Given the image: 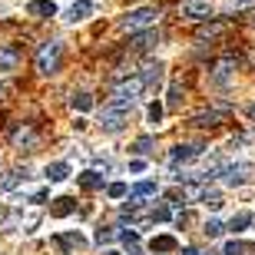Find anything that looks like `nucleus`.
Masks as SVG:
<instances>
[{"mask_svg": "<svg viewBox=\"0 0 255 255\" xmlns=\"http://www.w3.org/2000/svg\"><path fill=\"white\" fill-rule=\"evenodd\" d=\"M142 90H146V80H142V76H129V80H123V83L113 90V100H110V106L126 113V110H129V106L139 100Z\"/></svg>", "mask_w": 255, "mask_h": 255, "instance_id": "1", "label": "nucleus"}, {"mask_svg": "<svg viewBox=\"0 0 255 255\" xmlns=\"http://www.w3.org/2000/svg\"><path fill=\"white\" fill-rule=\"evenodd\" d=\"M156 17H159L156 7H139V10H129V13L120 20V27L129 30V33H139V30H149L152 23H156Z\"/></svg>", "mask_w": 255, "mask_h": 255, "instance_id": "2", "label": "nucleus"}, {"mask_svg": "<svg viewBox=\"0 0 255 255\" xmlns=\"http://www.w3.org/2000/svg\"><path fill=\"white\" fill-rule=\"evenodd\" d=\"M60 60H63V43L60 40H50V43H43L37 53V70L40 73H57L60 70Z\"/></svg>", "mask_w": 255, "mask_h": 255, "instance_id": "3", "label": "nucleus"}, {"mask_svg": "<svg viewBox=\"0 0 255 255\" xmlns=\"http://www.w3.org/2000/svg\"><path fill=\"white\" fill-rule=\"evenodd\" d=\"M249 172H252L249 162H226V166L219 169V179L226 182V186H242V182L249 179Z\"/></svg>", "mask_w": 255, "mask_h": 255, "instance_id": "4", "label": "nucleus"}, {"mask_svg": "<svg viewBox=\"0 0 255 255\" xmlns=\"http://www.w3.org/2000/svg\"><path fill=\"white\" fill-rule=\"evenodd\" d=\"M103 132H120L123 129V110H113V106H106L103 110V120H100Z\"/></svg>", "mask_w": 255, "mask_h": 255, "instance_id": "5", "label": "nucleus"}, {"mask_svg": "<svg viewBox=\"0 0 255 255\" xmlns=\"http://www.w3.org/2000/svg\"><path fill=\"white\" fill-rule=\"evenodd\" d=\"M93 3L96 0H76L73 7L66 10V20H70V23H83V20L93 13Z\"/></svg>", "mask_w": 255, "mask_h": 255, "instance_id": "6", "label": "nucleus"}, {"mask_svg": "<svg viewBox=\"0 0 255 255\" xmlns=\"http://www.w3.org/2000/svg\"><path fill=\"white\" fill-rule=\"evenodd\" d=\"M37 222H40V212H33V209H30L27 216H23V212H13V216L7 219V226H20L23 232H33V226H37Z\"/></svg>", "mask_w": 255, "mask_h": 255, "instance_id": "7", "label": "nucleus"}, {"mask_svg": "<svg viewBox=\"0 0 255 255\" xmlns=\"http://www.w3.org/2000/svg\"><path fill=\"white\" fill-rule=\"evenodd\" d=\"M27 13L30 17H57V3L53 0H30Z\"/></svg>", "mask_w": 255, "mask_h": 255, "instance_id": "8", "label": "nucleus"}, {"mask_svg": "<svg viewBox=\"0 0 255 255\" xmlns=\"http://www.w3.org/2000/svg\"><path fill=\"white\" fill-rule=\"evenodd\" d=\"M10 139H13V146H17V149H30V146L37 142V136H33V129H30V126H17V129L10 132Z\"/></svg>", "mask_w": 255, "mask_h": 255, "instance_id": "9", "label": "nucleus"}, {"mask_svg": "<svg viewBox=\"0 0 255 255\" xmlns=\"http://www.w3.org/2000/svg\"><path fill=\"white\" fill-rule=\"evenodd\" d=\"M182 13H186V17H209V13H212V3H209V0H186V3H182Z\"/></svg>", "mask_w": 255, "mask_h": 255, "instance_id": "10", "label": "nucleus"}, {"mask_svg": "<svg viewBox=\"0 0 255 255\" xmlns=\"http://www.w3.org/2000/svg\"><path fill=\"white\" fill-rule=\"evenodd\" d=\"M70 212H76V199H70V196L53 199V206H50V216L63 219V216H70Z\"/></svg>", "mask_w": 255, "mask_h": 255, "instance_id": "11", "label": "nucleus"}, {"mask_svg": "<svg viewBox=\"0 0 255 255\" xmlns=\"http://www.w3.org/2000/svg\"><path fill=\"white\" fill-rule=\"evenodd\" d=\"M27 179V169H13V172H3L0 176V192H10V189H17L20 182Z\"/></svg>", "mask_w": 255, "mask_h": 255, "instance_id": "12", "label": "nucleus"}, {"mask_svg": "<svg viewBox=\"0 0 255 255\" xmlns=\"http://www.w3.org/2000/svg\"><path fill=\"white\" fill-rule=\"evenodd\" d=\"M43 176H47L50 182H63V179H70V162H50L47 169H43Z\"/></svg>", "mask_w": 255, "mask_h": 255, "instance_id": "13", "label": "nucleus"}, {"mask_svg": "<svg viewBox=\"0 0 255 255\" xmlns=\"http://www.w3.org/2000/svg\"><path fill=\"white\" fill-rule=\"evenodd\" d=\"M17 63H20V53H17V47H0V70H3V73H10V70H17Z\"/></svg>", "mask_w": 255, "mask_h": 255, "instance_id": "14", "label": "nucleus"}, {"mask_svg": "<svg viewBox=\"0 0 255 255\" xmlns=\"http://www.w3.org/2000/svg\"><path fill=\"white\" fill-rule=\"evenodd\" d=\"M76 182L83 186V189H103V172H96V169H86L76 176Z\"/></svg>", "mask_w": 255, "mask_h": 255, "instance_id": "15", "label": "nucleus"}, {"mask_svg": "<svg viewBox=\"0 0 255 255\" xmlns=\"http://www.w3.org/2000/svg\"><path fill=\"white\" fill-rule=\"evenodd\" d=\"M202 156V146H172V162H186V159H196Z\"/></svg>", "mask_w": 255, "mask_h": 255, "instance_id": "16", "label": "nucleus"}, {"mask_svg": "<svg viewBox=\"0 0 255 255\" xmlns=\"http://www.w3.org/2000/svg\"><path fill=\"white\" fill-rule=\"evenodd\" d=\"M57 246L60 249H83L86 239L80 236V232H60V236H57Z\"/></svg>", "mask_w": 255, "mask_h": 255, "instance_id": "17", "label": "nucleus"}, {"mask_svg": "<svg viewBox=\"0 0 255 255\" xmlns=\"http://www.w3.org/2000/svg\"><path fill=\"white\" fill-rule=\"evenodd\" d=\"M222 116H226V110H209V113L192 116V123L196 126H216V123H222Z\"/></svg>", "mask_w": 255, "mask_h": 255, "instance_id": "18", "label": "nucleus"}, {"mask_svg": "<svg viewBox=\"0 0 255 255\" xmlns=\"http://www.w3.org/2000/svg\"><path fill=\"white\" fill-rule=\"evenodd\" d=\"M222 255H255V246H249V242H239V239H232V242H226Z\"/></svg>", "mask_w": 255, "mask_h": 255, "instance_id": "19", "label": "nucleus"}, {"mask_svg": "<svg viewBox=\"0 0 255 255\" xmlns=\"http://www.w3.org/2000/svg\"><path fill=\"white\" fill-rule=\"evenodd\" d=\"M232 66H236V60H232V57L222 60V63L212 70V80H216V83H229V76H232Z\"/></svg>", "mask_w": 255, "mask_h": 255, "instance_id": "20", "label": "nucleus"}, {"mask_svg": "<svg viewBox=\"0 0 255 255\" xmlns=\"http://www.w3.org/2000/svg\"><path fill=\"white\" fill-rule=\"evenodd\" d=\"M252 226V212H236V216H232V222H229V229H232V232H246V229Z\"/></svg>", "mask_w": 255, "mask_h": 255, "instance_id": "21", "label": "nucleus"}, {"mask_svg": "<svg viewBox=\"0 0 255 255\" xmlns=\"http://www.w3.org/2000/svg\"><path fill=\"white\" fill-rule=\"evenodd\" d=\"M142 80H146V86H159L162 83V63H149L146 73H142Z\"/></svg>", "mask_w": 255, "mask_h": 255, "instance_id": "22", "label": "nucleus"}, {"mask_svg": "<svg viewBox=\"0 0 255 255\" xmlns=\"http://www.w3.org/2000/svg\"><path fill=\"white\" fill-rule=\"evenodd\" d=\"M70 106H73L76 113H86V110H93V96H90V93H73Z\"/></svg>", "mask_w": 255, "mask_h": 255, "instance_id": "23", "label": "nucleus"}, {"mask_svg": "<svg viewBox=\"0 0 255 255\" xmlns=\"http://www.w3.org/2000/svg\"><path fill=\"white\" fill-rule=\"evenodd\" d=\"M196 37L199 40H216V37H222V23H202V27L196 30Z\"/></svg>", "mask_w": 255, "mask_h": 255, "instance_id": "24", "label": "nucleus"}, {"mask_svg": "<svg viewBox=\"0 0 255 255\" xmlns=\"http://www.w3.org/2000/svg\"><path fill=\"white\" fill-rule=\"evenodd\" d=\"M149 249H152V252H172V249H176V239H172V236H156L149 242Z\"/></svg>", "mask_w": 255, "mask_h": 255, "instance_id": "25", "label": "nucleus"}, {"mask_svg": "<svg viewBox=\"0 0 255 255\" xmlns=\"http://www.w3.org/2000/svg\"><path fill=\"white\" fill-rule=\"evenodd\" d=\"M129 192H132V199H149V196H156V182H136Z\"/></svg>", "mask_w": 255, "mask_h": 255, "instance_id": "26", "label": "nucleus"}, {"mask_svg": "<svg viewBox=\"0 0 255 255\" xmlns=\"http://www.w3.org/2000/svg\"><path fill=\"white\" fill-rule=\"evenodd\" d=\"M149 219H152V222H169V219H172V212H169V206H166V202H159V206H152Z\"/></svg>", "mask_w": 255, "mask_h": 255, "instance_id": "27", "label": "nucleus"}, {"mask_svg": "<svg viewBox=\"0 0 255 255\" xmlns=\"http://www.w3.org/2000/svg\"><path fill=\"white\" fill-rule=\"evenodd\" d=\"M152 43H156V30H146V33H139V37H136V43H132V47H136V50H149Z\"/></svg>", "mask_w": 255, "mask_h": 255, "instance_id": "28", "label": "nucleus"}, {"mask_svg": "<svg viewBox=\"0 0 255 255\" xmlns=\"http://www.w3.org/2000/svg\"><path fill=\"white\" fill-rule=\"evenodd\" d=\"M202 232H206L209 239H219V236H222V232H226V226H222L219 219H209L206 226H202Z\"/></svg>", "mask_w": 255, "mask_h": 255, "instance_id": "29", "label": "nucleus"}, {"mask_svg": "<svg viewBox=\"0 0 255 255\" xmlns=\"http://www.w3.org/2000/svg\"><path fill=\"white\" fill-rule=\"evenodd\" d=\"M202 202H206L212 212H216V209H222V196H219V192H206V196H202Z\"/></svg>", "mask_w": 255, "mask_h": 255, "instance_id": "30", "label": "nucleus"}, {"mask_svg": "<svg viewBox=\"0 0 255 255\" xmlns=\"http://www.w3.org/2000/svg\"><path fill=\"white\" fill-rule=\"evenodd\" d=\"M106 192H110V199H123L126 192H129V186H126V182H113Z\"/></svg>", "mask_w": 255, "mask_h": 255, "instance_id": "31", "label": "nucleus"}, {"mask_svg": "<svg viewBox=\"0 0 255 255\" xmlns=\"http://www.w3.org/2000/svg\"><path fill=\"white\" fill-rule=\"evenodd\" d=\"M113 239H116V229H96V242H100V246L113 242Z\"/></svg>", "mask_w": 255, "mask_h": 255, "instance_id": "32", "label": "nucleus"}, {"mask_svg": "<svg viewBox=\"0 0 255 255\" xmlns=\"http://www.w3.org/2000/svg\"><path fill=\"white\" fill-rule=\"evenodd\" d=\"M146 116H149V123H159V120H162V103H149Z\"/></svg>", "mask_w": 255, "mask_h": 255, "instance_id": "33", "label": "nucleus"}, {"mask_svg": "<svg viewBox=\"0 0 255 255\" xmlns=\"http://www.w3.org/2000/svg\"><path fill=\"white\" fill-rule=\"evenodd\" d=\"M132 149L139 152V156H146V152L152 149V139H149V136H142V139H136V146H132Z\"/></svg>", "mask_w": 255, "mask_h": 255, "instance_id": "34", "label": "nucleus"}, {"mask_svg": "<svg viewBox=\"0 0 255 255\" xmlns=\"http://www.w3.org/2000/svg\"><path fill=\"white\" fill-rule=\"evenodd\" d=\"M120 239H123L126 246H136V242H139V232H132V229H123V232H120Z\"/></svg>", "mask_w": 255, "mask_h": 255, "instance_id": "35", "label": "nucleus"}, {"mask_svg": "<svg viewBox=\"0 0 255 255\" xmlns=\"http://www.w3.org/2000/svg\"><path fill=\"white\" fill-rule=\"evenodd\" d=\"M179 93H182L179 86H172V90H169V106H179Z\"/></svg>", "mask_w": 255, "mask_h": 255, "instance_id": "36", "label": "nucleus"}, {"mask_svg": "<svg viewBox=\"0 0 255 255\" xmlns=\"http://www.w3.org/2000/svg\"><path fill=\"white\" fill-rule=\"evenodd\" d=\"M142 169H146V162H142V159H132L129 162V172H142Z\"/></svg>", "mask_w": 255, "mask_h": 255, "instance_id": "37", "label": "nucleus"}, {"mask_svg": "<svg viewBox=\"0 0 255 255\" xmlns=\"http://www.w3.org/2000/svg\"><path fill=\"white\" fill-rule=\"evenodd\" d=\"M242 3H255V0H229V7H242Z\"/></svg>", "mask_w": 255, "mask_h": 255, "instance_id": "38", "label": "nucleus"}, {"mask_svg": "<svg viewBox=\"0 0 255 255\" xmlns=\"http://www.w3.org/2000/svg\"><path fill=\"white\" fill-rule=\"evenodd\" d=\"M182 255H199V252H196V249H182Z\"/></svg>", "mask_w": 255, "mask_h": 255, "instance_id": "39", "label": "nucleus"}, {"mask_svg": "<svg viewBox=\"0 0 255 255\" xmlns=\"http://www.w3.org/2000/svg\"><path fill=\"white\" fill-rule=\"evenodd\" d=\"M249 116H252V120H255V103H252V106H249Z\"/></svg>", "mask_w": 255, "mask_h": 255, "instance_id": "40", "label": "nucleus"}, {"mask_svg": "<svg viewBox=\"0 0 255 255\" xmlns=\"http://www.w3.org/2000/svg\"><path fill=\"white\" fill-rule=\"evenodd\" d=\"M106 255H120V252H106Z\"/></svg>", "mask_w": 255, "mask_h": 255, "instance_id": "41", "label": "nucleus"}, {"mask_svg": "<svg viewBox=\"0 0 255 255\" xmlns=\"http://www.w3.org/2000/svg\"><path fill=\"white\" fill-rule=\"evenodd\" d=\"M0 93H3V83H0Z\"/></svg>", "mask_w": 255, "mask_h": 255, "instance_id": "42", "label": "nucleus"}]
</instances>
